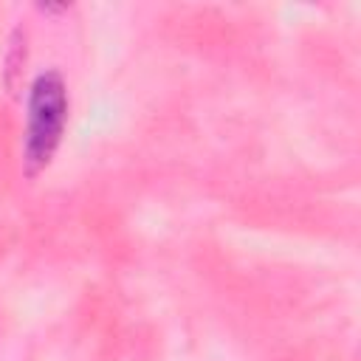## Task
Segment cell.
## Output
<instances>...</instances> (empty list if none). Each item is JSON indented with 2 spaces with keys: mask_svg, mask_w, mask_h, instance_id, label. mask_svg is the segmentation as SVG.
<instances>
[{
  "mask_svg": "<svg viewBox=\"0 0 361 361\" xmlns=\"http://www.w3.org/2000/svg\"><path fill=\"white\" fill-rule=\"evenodd\" d=\"M65 116H68V96H65L62 79L56 73H42L34 82L31 102H28L25 161L31 172H37L51 161L65 127Z\"/></svg>",
  "mask_w": 361,
  "mask_h": 361,
  "instance_id": "1",
  "label": "cell"
}]
</instances>
